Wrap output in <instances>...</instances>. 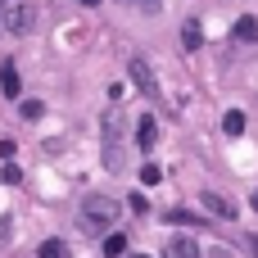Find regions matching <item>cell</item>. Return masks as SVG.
<instances>
[{
	"label": "cell",
	"mask_w": 258,
	"mask_h": 258,
	"mask_svg": "<svg viewBox=\"0 0 258 258\" xmlns=\"http://www.w3.org/2000/svg\"><path fill=\"white\" fill-rule=\"evenodd\" d=\"M254 36H258V23L249 18V14H245V18L236 23V41H254Z\"/></svg>",
	"instance_id": "cell-11"
},
{
	"label": "cell",
	"mask_w": 258,
	"mask_h": 258,
	"mask_svg": "<svg viewBox=\"0 0 258 258\" xmlns=\"http://www.w3.org/2000/svg\"><path fill=\"white\" fill-rule=\"evenodd\" d=\"M200 200H204V209H209L213 218H222V222H231V218L240 213V209H236V200H227V195H218V190H204Z\"/></svg>",
	"instance_id": "cell-5"
},
{
	"label": "cell",
	"mask_w": 258,
	"mask_h": 258,
	"mask_svg": "<svg viewBox=\"0 0 258 258\" xmlns=\"http://www.w3.org/2000/svg\"><path fill=\"white\" fill-rule=\"evenodd\" d=\"M132 141H136L141 150H154V141H159V127H154V118H141V122L132 127Z\"/></svg>",
	"instance_id": "cell-8"
},
{
	"label": "cell",
	"mask_w": 258,
	"mask_h": 258,
	"mask_svg": "<svg viewBox=\"0 0 258 258\" xmlns=\"http://www.w3.org/2000/svg\"><path fill=\"white\" fill-rule=\"evenodd\" d=\"M163 258H200V245H195L190 236H172L168 249H163Z\"/></svg>",
	"instance_id": "cell-7"
},
{
	"label": "cell",
	"mask_w": 258,
	"mask_h": 258,
	"mask_svg": "<svg viewBox=\"0 0 258 258\" xmlns=\"http://www.w3.org/2000/svg\"><path fill=\"white\" fill-rule=\"evenodd\" d=\"M122 5H132V9H141V14H159V9H163L159 0H122Z\"/></svg>",
	"instance_id": "cell-15"
},
{
	"label": "cell",
	"mask_w": 258,
	"mask_h": 258,
	"mask_svg": "<svg viewBox=\"0 0 258 258\" xmlns=\"http://www.w3.org/2000/svg\"><path fill=\"white\" fill-rule=\"evenodd\" d=\"M132 258H145V254H132Z\"/></svg>",
	"instance_id": "cell-22"
},
{
	"label": "cell",
	"mask_w": 258,
	"mask_h": 258,
	"mask_svg": "<svg viewBox=\"0 0 258 258\" xmlns=\"http://www.w3.org/2000/svg\"><path fill=\"white\" fill-rule=\"evenodd\" d=\"M82 5H100V0H82Z\"/></svg>",
	"instance_id": "cell-21"
},
{
	"label": "cell",
	"mask_w": 258,
	"mask_h": 258,
	"mask_svg": "<svg viewBox=\"0 0 258 258\" xmlns=\"http://www.w3.org/2000/svg\"><path fill=\"white\" fill-rule=\"evenodd\" d=\"M127 73H132V82L141 86V95H150V100H163V91H159V82H154V68H150L141 54H132V59H127Z\"/></svg>",
	"instance_id": "cell-4"
},
{
	"label": "cell",
	"mask_w": 258,
	"mask_h": 258,
	"mask_svg": "<svg viewBox=\"0 0 258 258\" xmlns=\"http://www.w3.org/2000/svg\"><path fill=\"white\" fill-rule=\"evenodd\" d=\"M5 240H9V222L0 218V245H5Z\"/></svg>",
	"instance_id": "cell-18"
},
{
	"label": "cell",
	"mask_w": 258,
	"mask_h": 258,
	"mask_svg": "<svg viewBox=\"0 0 258 258\" xmlns=\"http://www.w3.org/2000/svg\"><path fill=\"white\" fill-rule=\"evenodd\" d=\"M122 136H127V118L113 109L104 118V163H109V172H122Z\"/></svg>",
	"instance_id": "cell-1"
},
{
	"label": "cell",
	"mask_w": 258,
	"mask_h": 258,
	"mask_svg": "<svg viewBox=\"0 0 258 258\" xmlns=\"http://www.w3.org/2000/svg\"><path fill=\"white\" fill-rule=\"evenodd\" d=\"M141 181L154 186V181H159V168H154V163H141Z\"/></svg>",
	"instance_id": "cell-16"
},
{
	"label": "cell",
	"mask_w": 258,
	"mask_h": 258,
	"mask_svg": "<svg viewBox=\"0 0 258 258\" xmlns=\"http://www.w3.org/2000/svg\"><path fill=\"white\" fill-rule=\"evenodd\" d=\"M127 254V236H109L104 240V258H122Z\"/></svg>",
	"instance_id": "cell-12"
},
{
	"label": "cell",
	"mask_w": 258,
	"mask_h": 258,
	"mask_svg": "<svg viewBox=\"0 0 258 258\" xmlns=\"http://www.w3.org/2000/svg\"><path fill=\"white\" fill-rule=\"evenodd\" d=\"M200 45H204V27H200V18H186V23H181V50L195 54Z\"/></svg>",
	"instance_id": "cell-6"
},
{
	"label": "cell",
	"mask_w": 258,
	"mask_h": 258,
	"mask_svg": "<svg viewBox=\"0 0 258 258\" xmlns=\"http://www.w3.org/2000/svg\"><path fill=\"white\" fill-rule=\"evenodd\" d=\"M245 245H249V254L258 258V236H249V240H245Z\"/></svg>",
	"instance_id": "cell-19"
},
{
	"label": "cell",
	"mask_w": 258,
	"mask_h": 258,
	"mask_svg": "<svg viewBox=\"0 0 258 258\" xmlns=\"http://www.w3.org/2000/svg\"><path fill=\"white\" fill-rule=\"evenodd\" d=\"M245 122H249V118H245L240 109H231V113L222 118V132H227V136H240V132H245Z\"/></svg>",
	"instance_id": "cell-10"
},
{
	"label": "cell",
	"mask_w": 258,
	"mask_h": 258,
	"mask_svg": "<svg viewBox=\"0 0 258 258\" xmlns=\"http://www.w3.org/2000/svg\"><path fill=\"white\" fill-rule=\"evenodd\" d=\"M36 254H41V258H63L68 249H63V240H45V245H41Z\"/></svg>",
	"instance_id": "cell-14"
},
{
	"label": "cell",
	"mask_w": 258,
	"mask_h": 258,
	"mask_svg": "<svg viewBox=\"0 0 258 258\" xmlns=\"http://www.w3.org/2000/svg\"><path fill=\"white\" fill-rule=\"evenodd\" d=\"M118 213H122V204H118L113 195H86V200H82V218H86L91 227H113Z\"/></svg>",
	"instance_id": "cell-2"
},
{
	"label": "cell",
	"mask_w": 258,
	"mask_h": 258,
	"mask_svg": "<svg viewBox=\"0 0 258 258\" xmlns=\"http://www.w3.org/2000/svg\"><path fill=\"white\" fill-rule=\"evenodd\" d=\"M0 27L14 36H27L32 32V5L27 0H0Z\"/></svg>",
	"instance_id": "cell-3"
},
{
	"label": "cell",
	"mask_w": 258,
	"mask_h": 258,
	"mask_svg": "<svg viewBox=\"0 0 258 258\" xmlns=\"http://www.w3.org/2000/svg\"><path fill=\"white\" fill-rule=\"evenodd\" d=\"M172 222H181V227H200V218H195V213H172Z\"/></svg>",
	"instance_id": "cell-17"
},
{
	"label": "cell",
	"mask_w": 258,
	"mask_h": 258,
	"mask_svg": "<svg viewBox=\"0 0 258 258\" xmlns=\"http://www.w3.org/2000/svg\"><path fill=\"white\" fill-rule=\"evenodd\" d=\"M18 113L32 122V118H41V113H45V104H41V100H23V104H18Z\"/></svg>",
	"instance_id": "cell-13"
},
{
	"label": "cell",
	"mask_w": 258,
	"mask_h": 258,
	"mask_svg": "<svg viewBox=\"0 0 258 258\" xmlns=\"http://www.w3.org/2000/svg\"><path fill=\"white\" fill-rule=\"evenodd\" d=\"M249 204H254V209H258V190H254V195H249Z\"/></svg>",
	"instance_id": "cell-20"
},
{
	"label": "cell",
	"mask_w": 258,
	"mask_h": 258,
	"mask_svg": "<svg viewBox=\"0 0 258 258\" xmlns=\"http://www.w3.org/2000/svg\"><path fill=\"white\" fill-rule=\"evenodd\" d=\"M0 91H5L9 100H18L23 82H18V68H14V63H5V68H0Z\"/></svg>",
	"instance_id": "cell-9"
}]
</instances>
